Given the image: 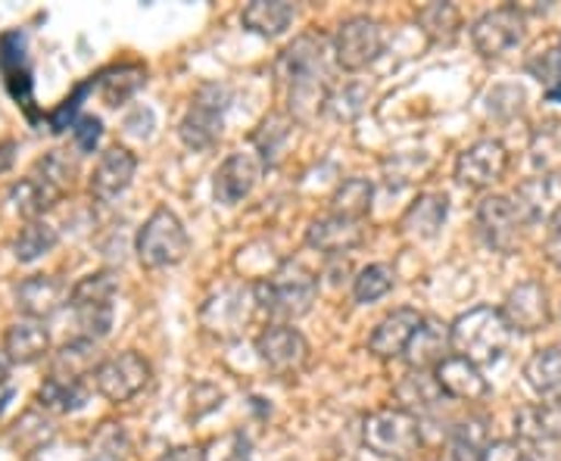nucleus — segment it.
I'll return each instance as SVG.
<instances>
[{
    "mask_svg": "<svg viewBox=\"0 0 561 461\" xmlns=\"http://www.w3.org/2000/svg\"><path fill=\"white\" fill-rule=\"evenodd\" d=\"M278 79L287 84V110L294 122H312L321 110H328V38L319 32H306L290 41L278 57Z\"/></svg>",
    "mask_w": 561,
    "mask_h": 461,
    "instance_id": "obj_1",
    "label": "nucleus"
},
{
    "mask_svg": "<svg viewBox=\"0 0 561 461\" xmlns=\"http://www.w3.org/2000/svg\"><path fill=\"white\" fill-rule=\"evenodd\" d=\"M253 297H256V309L275 319V324H294L302 315H309L319 300V275L309 272L302 262L287 260L268 278L253 284Z\"/></svg>",
    "mask_w": 561,
    "mask_h": 461,
    "instance_id": "obj_2",
    "label": "nucleus"
},
{
    "mask_svg": "<svg viewBox=\"0 0 561 461\" xmlns=\"http://www.w3.org/2000/svg\"><path fill=\"white\" fill-rule=\"evenodd\" d=\"M512 334L515 331L508 327L502 309H496V306H474L449 324L453 356L474 361L478 368L496 365L508 353Z\"/></svg>",
    "mask_w": 561,
    "mask_h": 461,
    "instance_id": "obj_3",
    "label": "nucleus"
},
{
    "mask_svg": "<svg viewBox=\"0 0 561 461\" xmlns=\"http://www.w3.org/2000/svg\"><path fill=\"white\" fill-rule=\"evenodd\" d=\"M362 442L371 456L383 461H409L421 449V424L400 405L378 408L362 422Z\"/></svg>",
    "mask_w": 561,
    "mask_h": 461,
    "instance_id": "obj_4",
    "label": "nucleus"
},
{
    "mask_svg": "<svg viewBox=\"0 0 561 461\" xmlns=\"http://www.w3.org/2000/svg\"><path fill=\"white\" fill-rule=\"evenodd\" d=\"M135 253L144 268L181 265L191 253V238H187L184 221L169 206H157L135 234Z\"/></svg>",
    "mask_w": 561,
    "mask_h": 461,
    "instance_id": "obj_5",
    "label": "nucleus"
},
{
    "mask_svg": "<svg viewBox=\"0 0 561 461\" xmlns=\"http://www.w3.org/2000/svg\"><path fill=\"white\" fill-rule=\"evenodd\" d=\"M116 293H119V278L116 272L103 268L84 275L72 293H69V309L76 312V321L81 327V337L103 341L113 331L116 319Z\"/></svg>",
    "mask_w": 561,
    "mask_h": 461,
    "instance_id": "obj_6",
    "label": "nucleus"
},
{
    "mask_svg": "<svg viewBox=\"0 0 561 461\" xmlns=\"http://www.w3.org/2000/svg\"><path fill=\"white\" fill-rule=\"evenodd\" d=\"M225 110H228V88L225 84H203L179 122V138L187 150L203 153L213 150L225 128Z\"/></svg>",
    "mask_w": 561,
    "mask_h": 461,
    "instance_id": "obj_7",
    "label": "nucleus"
},
{
    "mask_svg": "<svg viewBox=\"0 0 561 461\" xmlns=\"http://www.w3.org/2000/svg\"><path fill=\"white\" fill-rule=\"evenodd\" d=\"M334 62L343 72H362L383 54V28L371 16H350L334 32Z\"/></svg>",
    "mask_w": 561,
    "mask_h": 461,
    "instance_id": "obj_8",
    "label": "nucleus"
},
{
    "mask_svg": "<svg viewBox=\"0 0 561 461\" xmlns=\"http://www.w3.org/2000/svg\"><path fill=\"white\" fill-rule=\"evenodd\" d=\"M153 378V368L150 361L144 359L140 353L128 349V353H116V356H106L94 371V390L101 393L103 400L110 402H131L138 396L140 390L150 383Z\"/></svg>",
    "mask_w": 561,
    "mask_h": 461,
    "instance_id": "obj_9",
    "label": "nucleus"
},
{
    "mask_svg": "<svg viewBox=\"0 0 561 461\" xmlns=\"http://www.w3.org/2000/svg\"><path fill=\"white\" fill-rule=\"evenodd\" d=\"M527 35V16L518 7H496L486 10L481 20L471 25V44L483 60H500L512 54Z\"/></svg>",
    "mask_w": 561,
    "mask_h": 461,
    "instance_id": "obj_10",
    "label": "nucleus"
},
{
    "mask_svg": "<svg viewBox=\"0 0 561 461\" xmlns=\"http://www.w3.org/2000/svg\"><path fill=\"white\" fill-rule=\"evenodd\" d=\"M256 309V297H253V287H241V284H231V287H221L216 290L209 300L203 302L201 321L203 327L219 337V341H234L247 327L250 312Z\"/></svg>",
    "mask_w": 561,
    "mask_h": 461,
    "instance_id": "obj_11",
    "label": "nucleus"
},
{
    "mask_svg": "<svg viewBox=\"0 0 561 461\" xmlns=\"http://www.w3.org/2000/svg\"><path fill=\"white\" fill-rule=\"evenodd\" d=\"M256 356L275 378H297L309 365V341L294 324H268L256 337Z\"/></svg>",
    "mask_w": 561,
    "mask_h": 461,
    "instance_id": "obj_12",
    "label": "nucleus"
},
{
    "mask_svg": "<svg viewBox=\"0 0 561 461\" xmlns=\"http://www.w3.org/2000/svg\"><path fill=\"white\" fill-rule=\"evenodd\" d=\"M508 172V150L496 138H481L468 143L456 157V181L471 191H486L500 184Z\"/></svg>",
    "mask_w": 561,
    "mask_h": 461,
    "instance_id": "obj_13",
    "label": "nucleus"
},
{
    "mask_svg": "<svg viewBox=\"0 0 561 461\" xmlns=\"http://www.w3.org/2000/svg\"><path fill=\"white\" fill-rule=\"evenodd\" d=\"M474 221L481 231L483 243L496 253H515V246L522 241V216L515 209V203L508 197H483L474 209Z\"/></svg>",
    "mask_w": 561,
    "mask_h": 461,
    "instance_id": "obj_14",
    "label": "nucleus"
},
{
    "mask_svg": "<svg viewBox=\"0 0 561 461\" xmlns=\"http://www.w3.org/2000/svg\"><path fill=\"white\" fill-rule=\"evenodd\" d=\"M502 315L508 321V327L518 331V334L542 331L552 319L546 287L540 281H522L518 287H512L505 293V302H502Z\"/></svg>",
    "mask_w": 561,
    "mask_h": 461,
    "instance_id": "obj_15",
    "label": "nucleus"
},
{
    "mask_svg": "<svg viewBox=\"0 0 561 461\" xmlns=\"http://www.w3.org/2000/svg\"><path fill=\"white\" fill-rule=\"evenodd\" d=\"M421 324H424V315H421L419 309H409V306L393 309V312L383 315V319L378 321V327L371 331V337H368V353L381 361L402 359L405 349H409V343L415 341V334L421 331Z\"/></svg>",
    "mask_w": 561,
    "mask_h": 461,
    "instance_id": "obj_16",
    "label": "nucleus"
},
{
    "mask_svg": "<svg viewBox=\"0 0 561 461\" xmlns=\"http://www.w3.org/2000/svg\"><path fill=\"white\" fill-rule=\"evenodd\" d=\"M135 172H138V157L128 150V147H119V143H113V147H106L101 153V160L94 165V172H91V181H88V191H91V197L101 203H113L116 197H122L125 191H128V184L135 178Z\"/></svg>",
    "mask_w": 561,
    "mask_h": 461,
    "instance_id": "obj_17",
    "label": "nucleus"
},
{
    "mask_svg": "<svg viewBox=\"0 0 561 461\" xmlns=\"http://www.w3.org/2000/svg\"><path fill=\"white\" fill-rule=\"evenodd\" d=\"M512 203L524 224H552L561 216V175H534L522 181Z\"/></svg>",
    "mask_w": 561,
    "mask_h": 461,
    "instance_id": "obj_18",
    "label": "nucleus"
},
{
    "mask_svg": "<svg viewBox=\"0 0 561 461\" xmlns=\"http://www.w3.org/2000/svg\"><path fill=\"white\" fill-rule=\"evenodd\" d=\"M265 169L260 162V157L253 153H231L228 160L221 162L216 178H213V197L221 206H238L241 200H247L260 181V172Z\"/></svg>",
    "mask_w": 561,
    "mask_h": 461,
    "instance_id": "obj_19",
    "label": "nucleus"
},
{
    "mask_svg": "<svg viewBox=\"0 0 561 461\" xmlns=\"http://www.w3.org/2000/svg\"><path fill=\"white\" fill-rule=\"evenodd\" d=\"M69 287L54 278V275H32L16 287V309L22 319L47 321L60 312L62 306H69Z\"/></svg>",
    "mask_w": 561,
    "mask_h": 461,
    "instance_id": "obj_20",
    "label": "nucleus"
},
{
    "mask_svg": "<svg viewBox=\"0 0 561 461\" xmlns=\"http://www.w3.org/2000/svg\"><path fill=\"white\" fill-rule=\"evenodd\" d=\"M365 241L362 221L341 219V216H321L306 228V246L321 253L324 260H343V253L356 250Z\"/></svg>",
    "mask_w": 561,
    "mask_h": 461,
    "instance_id": "obj_21",
    "label": "nucleus"
},
{
    "mask_svg": "<svg viewBox=\"0 0 561 461\" xmlns=\"http://www.w3.org/2000/svg\"><path fill=\"white\" fill-rule=\"evenodd\" d=\"M434 378L440 383L446 400L459 402H481L490 396V381L483 378V371L474 361L449 356L434 368Z\"/></svg>",
    "mask_w": 561,
    "mask_h": 461,
    "instance_id": "obj_22",
    "label": "nucleus"
},
{
    "mask_svg": "<svg viewBox=\"0 0 561 461\" xmlns=\"http://www.w3.org/2000/svg\"><path fill=\"white\" fill-rule=\"evenodd\" d=\"M449 219V197L440 191L419 194L415 203H409V209L402 212L400 228L402 234L415 238V241H434L443 231V224Z\"/></svg>",
    "mask_w": 561,
    "mask_h": 461,
    "instance_id": "obj_23",
    "label": "nucleus"
},
{
    "mask_svg": "<svg viewBox=\"0 0 561 461\" xmlns=\"http://www.w3.org/2000/svg\"><path fill=\"white\" fill-rule=\"evenodd\" d=\"M101 349L98 341L91 337H72L69 343H62L60 349L50 356V378H60V381H88L94 378L98 365H101Z\"/></svg>",
    "mask_w": 561,
    "mask_h": 461,
    "instance_id": "obj_24",
    "label": "nucleus"
},
{
    "mask_svg": "<svg viewBox=\"0 0 561 461\" xmlns=\"http://www.w3.org/2000/svg\"><path fill=\"white\" fill-rule=\"evenodd\" d=\"M3 353L13 365H35L50 356V331L44 327V321H13L3 334Z\"/></svg>",
    "mask_w": 561,
    "mask_h": 461,
    "instance_id": "obj_25",
    "label": "nucleus"
},
{
    "mask_svg": "<svg viewBox=\"0 0 561 461\" xmlns=\"http://www.w3.org/2000/svg\"><path fill=\"white\" fill-rule=\"evenodd\" d=\"M453 356V343H449V324H440L437 319H424L415 341L409 343L405 356L412 371H434L443 359Z\"/></svg>",
    "mask_w": 561,
    "mask_h": 461,
    "instance_id": "obj_26",
    "label": "nucleus"
},
{
    "mask_svg": "<svg viewBox=\"0 0 561 461\" xmlns=\"http://www.w3.org/2000/svg\"><path fill=\"white\" fill-rule=\"evenodd\" d=\"M393 396L400 402L402 412H409V415H427V412H434L437 405H440L446 396H443L440 383L434 378V371H405L397 383V390H393Z\"/></svg>",
    "mask_w": 561,
    "mask_h": 461,
    "instance_id": "obj_27",
    "label": "nucleus"
},
{
    "mask_svg": "<svg viewBox=\"0 0 561 461\" xmlns=\"http://www.w3.org/2000/svg\"><path fill=\"white\" fill-rule=\"evenodd\" d=\"M524 378L542 402L561 405V346L537 349L524 365Z\"/></svg>",
    "mask_w": 561,
    "mask_h": 461,
    "instance_id": "obj_28",
    "label": "nucleus"
},
{
    "mask_svg": "<svg viewBox=\"0 0 561 461\" xmlns=\"http://www.w3.org/2000/svg\"><path fill=\"white\" fill-rule=\"evenodd\" d=\"M515 434L524 442H559L561 440V405L552 402H534V405H524L515 415Z\"/></svg>",
    "mask_w": 561,
    "mask_h": 461,
    "instance_id": "obj_29",
    "label": "nucleus"
},
{
    "mask_svg": "<svg viewBox=\"0 0 561 461\" xmlns=\"http://www.w3.org/2000/svg\"><path fill=\"white\" fill-rule=\"evenodd\" d=\"M297 7L287 0H253L241 10V22L260 38H278L290 28Z\"/></svg>",
    "mask_w": 561,
    "mask_h": 461,
    "instance_id": "obj_30",
    "label": "nucleus"
},
{
    "mask_svg": "<svg viewBox=\"0 0 561 461\" xmlns=\"http://www.w3.org/2000/svg\"><path fill=\"white\" fill-rule=\"evenodd\" d=\"M7 200L13 203L16 216H22L25 221H38L50 206H57L62 200V194H57L50 184H44L35 175H25L7 191Z\"/></svg>",
    "mask_w": 561,
    "mask_h": 461,
    "instance_id": "obj_31",
    "label": "nucleus"
},
{
    "mask_svg": "<svg viewBox=\"0 0 561 461\" xmlns=\"http://www.w3.org/2000/svg\"><path fill=\"white\" fill-rule=\"evenodd\" d=\"M41 412L47 415H76L88 402V387L81 381H60V378H44L35 393Z\"/></svg>",
    "mask_w": 561,
    "mask_h": 461,
    "instance_id": "obj_32",
    "label": "nucleus"
},
{
    "mask_svg": "<svg viewBox=\"0 0 561 461\" xmlns=\"http://www.w3.org/2000/svg\"><path fill=\"white\" fill-rule=\"evenodd\" d=\"M449 456L453 461H481L486 446H490V427H486V418L481 415H468L461 422L453 424L449 430Z\"/></svg>",
    "mask_w": 561,
    "mask_h": 461,
    "instance_id": "obj_33",
    "label": "nucleus"
},
{
    "mask_svg": "<svg viewBox=\"0 0 561 461\" xmlns=\"http://www.w3.org/2000/svg\"><path fill=\"white\" fill-rule=\"evenodd\" d=\"M144 81H147V69L140 62H119V66L98 76V88H101V97L106 106H122L138 94Z\"/></svg>",
    "mask_w": 561,
    "mask_h": 461,
    "instance_id": "obj_34",
    "label": "nucleus"
},
{
    "mask_svg": "<svg viewBox=\"0 0 561 461\" xmlns=\"http://www.w3.org/2000/svg\"><path fill=\"white\" fill-rule=\"evenodd\" d=\"M415 20H419V28L431 44H453L461 28L459 7L456 3H443V0L419 7Z\"/></svg>",
    "mask_w": 561,
    "mask_h": 461,
    "instance_id": "obj_35",
    "label": "nucleus"
},
{
    "mask_svg": "<svg viewBox=\"0 0 561 461\" xmlns=\"http://www.w3.org/2000/svg\"><path fill=\"white\" fill-rule=\"evenodd\" d=\"M375 200V184L368 178H346L337 184V191L331 194V216L341 219L362 221L371 212Z\"/></svg>",
    "mask_w": 561,
    "mask_h": 461,
    "instance_id": "obj_36",
    "label": "nucleus"
},
{
    "mask_svg": "<svg viewBox=\"0 0 561 461\" xmlns=\"http://www.w3.org/2000/svg\"><path fill=\"white\" fill-rule=\"evenodd\" d=\"M60 243V231L47 221H25V228L20 231V238L13 241V256L22 265L38 262L41 256H47L54 246Z\"/></svg>",
    "mask_w": 561,
    "mask_h": 461,
    "instance_id": "obj_37",
    "label": "nucleus"
},
{
    "mask_svg": "<svg viewBox=\"0 0 561 461\" xmlns=\"http://www.w3.org/2000/svg\"><path fill=\"white\" fill-rule=\"evenodd\" d=\"M28 175H35L44 184H50L57 194H69L72 191V184H76V175H79V162L72 160L66 150H50V153H44L41 160H35L32 165V172Z\"/></svg>",
    "mask_w": 561,
    "mask_h": 461,
    "instance_id": "obj_38",
    "label": "nucleus"
},
{
    "mask_svg": "<svg viewBox=\"0 0 561 461\" xmlns=\"http://www.w3.org/2000/svg\"><path fill=\"white\" fill-rule=\"evenodd\" d=\"M290 116H284V113H272L268 119H262V125L256 128V135H253V143H256V150H260V162L268 169V165H275L280 157V150H284V143L290 141Z\"/></svg>",
    "mask_w": 561,
    "mask_h": 461,
    "instance_id": "obj_39",
    "label": "nucleus"
},
{
    "mask_svg": "<svg viewBox=\"0 0 561 461\" xmlns=\"http://www.w3.org/2000/svg\"><path fill=\"white\" fill-rule=\"evenodd\" d=\"M54 424L50 418H44L41 412H25L20 422L10 427V446L16 452H38L41 446L54 440Z\"/></svg>",
    "mask_w": 561,
    "mask_h": 461,
    "instance_id": "obj_40",
    "label": "nucleus"
},
{
    "mask_svg": "<svg viewBox=\"0 0 561 461\" xmlns=\"http://www.w3.org/2000/svg\"><path fill=\"white\" fill-rule=\"evenodd\" d=\"M530 162L540 169V175H559L561 172V125L549 122L534 131L530 141Z\"/></svg>",
    "mask_w": 561,
    "mask_h": 461,
    "instance_id": "obj_41",
    "label": "nucleus"
},
{
    "mask_svg": "<svg viewBox=\"0 0 561 461\" xmlns=\"http://www.w3.org/2000/svg\"><path fill=\"white\" fill-rule=\"evenodd\" d=\"M390 290H393V268L383 265V262L365 265L359 275L353 278V297H356V302H362V306L383 300Z\"/></svg>",
    "mask_w": 561,
    "mask_h": 461,
    "instance_id": "obj_42",
    "label": "nucleus"
},
{
    "mask_svg": "<svg viewBox=\"0 0 561 461\" xmlns=\"http://www.w3.org/2000/svg\"><path fill=\"white\" fill-rule=\"evenodd\" d=\"M368 101V91L362 84H346L343 91H331L328 97V110L337 116V119H356L362 113V106Z\"/></svg>",
    "mask_w": 561,
    "mask_h": 461,
    "instance_id": "obj_43",
    "label": "nucleus"
},
{
    "mask_svg": "<svg viewBox=\"0 0 561 461\" xmlns=\"http://www.w3.org/2000/svg\"><path fill=\"white\" fill-rule=\"evenodd\" d=\"M527 72L540 81L542 91H546V88H552V84H559L561 81V47H552V50L534 54V57L527 60Z\"/></svg>",
    "mask_w": 561,
    "mask_h": 461,
    "instance_id": "obj_44",
    "label": "nucleus"
},
{
    "mask_svg": "<svg viewBox=\"0 0 561 461\" xmlns=\"http://www.w3.org/2000/svg\"><path fill=\"white\" fill-rule=\"evenodd\" d=\"M72 138H76V147L81 153H94L103 138V122L98 116H81L72 125Z\"/></svg>",
    "mask_w": 561,
    "mask_h": 461,
    "instance_id": "obj_45",
    "label": "nucleus"
},
{
    "mask_svg": "<svg viewBox=\"0 0 561 461\" xmlns=\"http://www.w3.org/2000/svg\"><path fill=\"white\" fill-rule=\"evenodd\" d=\"M481 461H524L522 442L515 440H493L486 446Z\"/></svg>",
    "mask_w": 561,
    "mask_h": 461,
    "instance_id": "obj_46",
    "label": "nucleus"
},
{
    "mask_svg": "<svg viewBox=\"0 0 561 461\" xmlns=\"http://www.w3.org/2000/svg\"><path fill=\"white\" fill-rule=\"evenodd\" d=\"M546 260L556 268H561V216L549 224V238H546Z\"/></svg>",
    "mask_w": 561,
    "mask_h": 461,
    "instance_id": "obj_47",
    "label": "nucleus"
},
{
    "mask_svg": "<svg viewBox=\"0 0 561 461\" xmlns=\"http://www.w3.org/2000/svg\"><path fill=\"white\" fill-rule=\"evenodd\" d=\"M160 461H206V452H203L201 446H175Z\"/></svg>",
    "mask_w": 561,
    "mask_h": 461,
    "instance_id": "obj_48",
    "label": "nucleus"
},
{
    "mask_svg": "<svg viewBox=\"0 0 561 461\" xmlns=\"http://www.w3.org/2000/svg\"><path fill=\"white\" fill-rule=\"evenodd\" d=\"M16 150H20V143L16 141H0V175L13 169V162H16Z\"/></svg>",
    "mask_w": 561,
    "mask_h": 461,
    "instance_id": "obj_49",
    "label": "nucleus"
},
{
    "mask_svg": "<svg viewBox=\"0 0 561 461\" xmlns=\"http://www.w3.org/2000/svg\"><path fill=\"white\" fill-rule=\"evenodd\" d=\"M10 368H13V361L7 359V353L0 349V387L10 381Z\"/></svg>",
    "mask_w": 561,
    "mask_h": 461,
    "instance_id": "obj_50",
    "label": "nucleus"
},
{
    "mask_svg": "<svg viewBox=\"0 0 561 461\" xmlns=\"http://www.w3.org/2000/svg\"><path fill=\"white\" fill-rule=\"evenodd\" d=\"M542 94H546V101L549 103H561V81L559 84H552V88H546Z\"/></svg>",
    "mask_w": 561,
    "mask_h": 461,
    "instance_id": "obj_51",
    "label": "nucleus"
}]
</instances>
